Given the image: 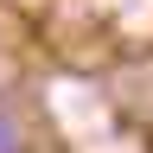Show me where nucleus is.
<instances>
[{
  "label": "nucleus",
  "instance_id": "f257e3e1",
  "mask_svg": "<svg viewBox=\"0 0 153 153\" xmlns=\"http://www.w3.org/2000/svg\"><path fill=\"white\" fill-rule=\"evenodd\" d=\"M0 153H32V115L13 102V89H0Z\"/></svg>",
  "mask_w": 153,
  "mask_h": 153
}]
</instances>
